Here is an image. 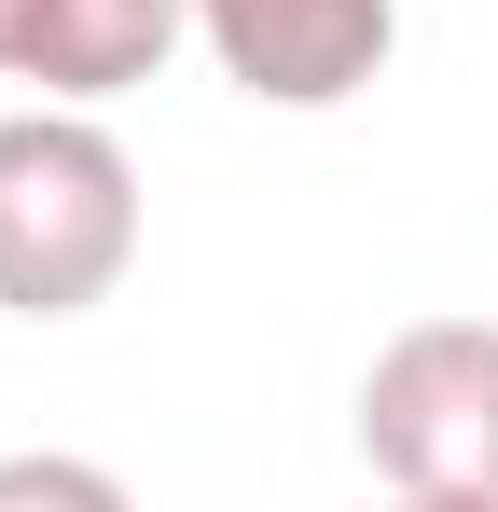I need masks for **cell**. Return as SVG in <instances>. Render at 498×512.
<instances>
[{
    "label": "cell",
    "mask_w": 498,
    "mask_h": 512,
    "mask_svg": "<svg viewBox=\"0 0 498 512\" xmlns=\"http://www.w3.org/2000/svg\"><path fill=\"white\" fill-rule=\"evenodd\" d=\"M139 263V153L97 111H0V305L83 319Z\"/></svg>",
    "instance_id": "obj_1"
},
{
    "label": "cell",
    "mask_w": 498,
    "mask_h": 512,
    "mask_svg": "<svg viewBox=\"0 0 498 512\" xmlns=\"http://www.w3.org/2000/svg\"><path fill=\"white\" fill-rule=\"evenodd\" d=\"M360 457L388 499H498V319H415L374 346Z\"/></svg>",
    "instance_id": "obj_2"
},
{
    "label": "cell",
    "mask_w": 498,
    "mask_h": 512,
    "mask_svg": "<svg viewBox=\"0 0 498 512\" xmlns=\"http://www.w3.org/2000/svg\"><path fill=\"white\" fill-rule=\"evenodd\" d=\"M194 42L263 111H332V97H360L388 70L402 0H194Z\"/></svg>",
    "instance_id": "obj_3"
},
{
    "label": "cell",
    "mask_w": 498,
    "mask_h": 512,
    "mask_svg": "<svg viewBox=\"0 0 498 512\" xmlns=\"http://www.w3.org/2000/svg\"><path fill=\"white\" fill-rule=\"evenodd\" d=\"M180 28H194V0H42L14 84H42L56 111H97V97L153 84L166 56H180Z\"/></svg>",
    "instance_id": "obj_4"
},
{
    "label": "cell",
    "mask_w": 498,
    "mask_h": 512,
    "mask_svg": "<svg viewBox=\"0 0 498 512\" xmlns=\"http://www.w3.org/2000/svg\"><path fill=\"white\" fill-rule=\"evenodd\" d=\"M0 512H139V499L97 457H0Z\"/></svg>",
    "instance_id": "obj_5"
},
{
    "label": "cell",
    "mask_w": 498,
    "mask_h": 512,
    "mask_svg": "<svg viewBox=\"0 0 498 512\" xmlns=\"http://www.w3.org/2000/svg\"><path fill=\"white\" fill-rule=\"evenodd\" d=\"M28 14L42 0H0V70H28Z\"/></svg>",
    "instance_id": "obj_6"
},
{
    "label": "cell",
    "mask_w": 498,
    "mask_h": 512,
    "mask_svg": "<svg viewBox=\"0 0 498 512\" xmlns=\"http://www.w3.org/2000/svg\"><path fill=\"white\" fill-rule=\"evenodd\" d=\"M388 512H498V499H388Z\"/></svg>",
    "instance_id": "obj_7"
}]
</instances>
